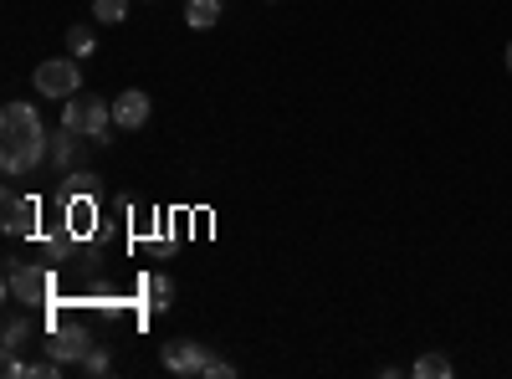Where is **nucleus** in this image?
Returning a JSON list of instances; mask_svg holds the SVG:
<instances>
[{
	"instance_id": "nucleus-15",
	"label": "nucleus",
	"mask_w": 512,
	"mask_h": 379,
	"mask_svg": "<svg viewBox=\"0 0 512 379\" xmlns=\"http://www.w3.org/2000/svg\"><path fill=\"white\" fill-rule=\"evenodd\" d=\"M77 369H82V374H93V379H103V374H113V359H108V349H88Z\"/></svg>"
},
{
	"instance_id": "nucleus-18",
	"label": "nucleus",
	"mask_w": 512,
	"mask_h": 379,
	"mask_svg": "<svg viewBox=\"0 0 512 379\" xmlns=\"http://www.w3.org/2000/svg\"><path fill=\"white\" fill-rule=\"evenodd\" d=\"M88 190H93V175H72V180L62 185V195H67V200H72V195H88Z\"/></svg>"
},
{
	"instance_id": "nucleus-5",
	"label": "nucleus",
	"mask_w": 512,
	"mask_h": 379,
	"mask_svg": "<svg viewBox=\"0 0 512 379\" xmlns=\"http://www.w3.org/2000/svg\"><path fill=\"white\" fill-rule=\"evenodd\" d=\"M47 272H36V267H26V262H6V292L16 303H41L47 298Z\"/></svg>"
},
{
	"instance_id": "nucleus-12",
	"label": "nucleus",
	"mask_w": 512,
	"mask_h": 379,
	"mask_svg": "<svg viewBox=\"0 0 512 379\" xmlns=\"http://www.w3.org/2000/svg\"><path fill=\"white\" fill-rule=\"evenodd\" d=\"M77 139H82V134H72V129H57V134H52V164H57V170H72Z\"/></svg>"
},
{
	"instance_id": "nucleus-6",
	"label": "nucleus",
	"mask_w": 512,
	"mask_h": 379,
	"mask_svg": "<svg viewBox=\"0 0 512 379\" xmlns=\"http://www.w3.org/2000/svg\"><path fill=\"white\" fill-rule=\"evenodd\" d=\"M88 349H93V344H88V333H82L77 323L47 333V354H52L57 364H82V354H88Z\"/></svg>"
},
{
	"instance_id": "nucleus-19",
	"label": "nucleus",
	"mask_w": 512,
	"mask_h": 379,
	"mask_svg": "<svg viewBox=\"0 0 512 379\" xmlns=\"http://www.w3.org/2000/svg\"><path fill=\"white\" fill-rule=\"evenodd\" d=\"M507 72H512V41H507Z\"/></svg>"
},
{
	"instance_id": "nucleus-17",
	"label": "nucleus",
	"mask_w": 512,
	"mask_h": 379,
	"mask_svg": "<svg viewBox=\"0 0 512 379\" xmlns=\"http://www.w3.org/2000/svg\"><path fill=\"white\" fill-rule=\"evenodd\" d=\"M236 374V364L231 359H216V354H210V364H205V379H231Z\"/></svg>"
},
{
	"instance_id": "nucleus-8",
	"label": "nucleus",
	"mask_w": 512,
	"mask_h": 379,
	"mask_svg": "<svg viewBox=\"0 0 512 379\" xmlns=\"http://www.w3.org/2000/svg\"><path fill=\"white\" fill-rule=\"evenodd\" d=\"M36 231V200L6 190V236H31Z\"/></svg>"
},
{
	"instance_id": "nucleus-2",
	"label": "nucleus",
	"mask_w": 512,
	"mask_h": 379,
	"mask_svg": "<svg viewBox=\"0 0 512 379\" xmlns=\"http://www.w3.org/2000/svg\"><path fill=\"white\" fill-rule=\"evenodd\" d=\"M36 93L41 98H57V103H67V98H77L82 93V67H77V57H47L36 67Z\"/></svg>"
},
{
	"instance_id": "nucleus-1",
	"label": "nucleus",
	"mask_w": 512,
	"mask_h": 379,
	"mask_svg": "<svg viewBox=\"0 0 512 379\" xmlns=\"http://www.w3.org/2000/svg\"><path fill=\"white\" fill-rule=\"evenodd\" d=\"M62 129L82 134V139H93V144H108V134L118 129L113 123V103L108 98H67L62 103Z\"/></svg>"
},
{
	"instance_id": "nucleus-16",
	"label": "nucleus",
	"mask_w": 512,
	"mask_h": 379,
	"mask_svg": "<svg viewBox=\"0 0 512 379\" xmlns=\"http://www.w3.org/2000/svg\"><path fill=\"white\" fill-rule=\"evenodd\" d=\"M93 16L118 26V21H128V0H93Z\"/></svg>"
},
{
	"instance_id": "nucleus-10",
	"label": "nucleus",
	"mask_w": 512,
	"mask_h": 379,
	"mask_svg": "<svg viewBox=\"0 0 512 379\" xmlns=\"http://www.w3.org/2000/svg\"><path fill=\"white\" fill-rule=\"evenodd\" d=\"M185 21L190 31H210L221 21V0H185Z\"/></svg>"
},
{
	"instance_id": "nucleus-9",
	"label": "nucleus",
	"mask_w": 512,
	"mask_h": 379,
	"mask_svg": "<svg viewBox=\"0 0 512 379\" xmlns=\"http://www.w3.org/2000/svg\"><path fill=\"white\" fill-rule=\"evenodd\" d=\"M26 344H31V318H11L6 333H0V354H6V359H21Z\"/></svg>"
},
{
	"instance_id": "nucleus-11",
	"label": "nucleus",
	"mask_w": 512,
	"mask_h": 379,
	"mask_svg": "<svg viewBox=\"0 0 512 379\" xmlns=\"http://www.w3.org/2000/svg\"><path fill=\"white\" fill-rule=\"evenodd\" d=\"M144 298H149V308H154V313H169V303H175V282H169L164 272L144 277Z\"/></svg>"
},
{
	"instance_id": "nucleus-4",
	"label": "nucleus",
	"mask_w": 512,
	"mask_h": 379,
	"mask_svg": "<svg viewBox=\"0 0 512 379\" xmlns=\"http://www.w3.org/2000/svg\"><path fill=\"white\" fill-rule=\"evenodd\" d=\"M159 359H164V369L169 374H205V364H210V349L205 344H195V339H169L164 349H159Z\"/></svg>"
},
{
	"instance_id": "nucleus-14",
	"label": "nucleus",
	"mask_w": 512,
	"mask_h": 379,
	"mask_svg": "<svg viewBox=\"0 0 512 379\" xmlns=\"http://www.w3.org/2000/svg\"><path fill=\"white\" fill-rule=\"evenodd\" d=\"M415 374L420 379H451V359L446 354H420L415 359Z\"/></svg>"
},
{
	"instance_id": "nucleus-7",
	"label": "nucleus",
	"mask_w": 512,
	"mask_h": 379,
	"mask_svg": "<svg viewBox=\"0 0 512 379\" xmlns=\"http://www.w3.org/2000/svg\"><path fill=\"white\" fill-rule=\"evenodd\" d=\"M113 123H118V129H128V134L144 129V123H149V93H139V88L118 93L113 98Z\"/></svg>"
},
{
	"instance_id": "nucleus-3",
	"label": "nucleus",
	"mask_w": 512,
	"mask_h": 379,
	"mask_svg": "<svg viewBox=\"0 0 512 379\" xmlns=\"http://www.w3.org/2000/svg\"><path fill=\"white\" fill-rule=\"evenodd\" d=\"M36 139H52L41 129V113L31 103H6V113H0V144H36Z\"/></svg>"
},
{
	"instance_id": "nucleus-13",
	"label": "nucleus",
	"mask_w": 512,
	"mask_h": 379,
	"mask_svg": "<svg viewBox=\"0 0 512 379\" xmlns=\"http://www.w3.org/2000/svg\"><path fill=\"white\" fill-rule=\"evenodd\" d=\"M67 52H72V57H93V52H98L93 26H72V31H67Z\"/></svg>"
}]
</instances>
